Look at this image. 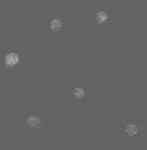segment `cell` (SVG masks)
I'll list each match as a JSON object with an SVG mask.
<instances>
[{
  "label": "cell",
  "mask_w": 147,
  "mask_h": 150,
  "mask_svg": "<svg viewBox=\"0 0 147 150\" xmlns=\"http://www.w3.org/2000/svg\"><path fill=\"white\" fill-rule=\"evenodd\" d=\"M21 61L20 56L16 52H10L4 57V65L7 69H13L19 64Z\"/></svg>",
  "instance_id": "6da1fadb"
},
{
  "label": "cell",
  "mask_w": 147,
  "mask_h": 150,
  "mask_svg": "<svg viewBox=\"0 0 147 150\" xmlns=\"http://www.w3.org/2000/svg\"><path fill=\"white\" fill-rule=\"evenodd\" d=\"M26 123L31 129H38V128H40V126L42 124V119L38 115H31L27 117Z\"/></svg>",
  "instance_id": "7a4b0ae2"
},
{
  "label": "cell",
  "mask_w": 147,
  "mask_h": 150,
  "mask_svg": "<svg viewBox=\"0 0 147 150\" xmlns=\"http://www.w3.org/2000/svg\"><path fill=\"white\" fill-rule=\"evenodd\" d=\"M63 27V23L60 18H54V19H52V20H51L50 23H49L50 30L55 31V32H57V31L62 30Z\"/></svg>",
  "instance_id": "3957f363"
},
{
  "label": "cell",
  "mask_w": 147,
  "mask_h": 150,
  "mask_svg": "<svg viewBox=\"0 0 147 150\" xmlns=\"http://www.w3.org/2000/svg\"><path fill=\"white\" fill-rule=\"evenodd\" d=\"M86 96V90L82 86H76L74 88V97L75 100H82Z\"/></svg>",
  "instance_id": "277c9868"
},
{
  "label": "cell",
  "mask_w": 147,
  "mask_h": 150,
  "mask_svg": "<svg viewBox=\"0 0 147 150\" xmlns=\"http://www.w3.org/2000/svg\"><path fill=\"white\" fill-rule=\"evenodd\" d=\"M138 125L135 123H127L126 126V132L129 136H134L138 134Z\"/></svg>",
  "instance_id": "5b68a950"
},
{
  "label": "cell",
  "mask_w": 147,
  "mask_h": 150,
  "mask_svg": "<svg viewBox=\"0 0 147 150\" xmlns=\"http://www.w3.org/2000/svg\"><path fill=\"white\" fill-rule=\"evenodd\" d=\"M108 19V14L104 11H100L95 15V20L98 23H105Z\"/></svg>",
  "instance_id": "8992f818"
}]
</instances>
